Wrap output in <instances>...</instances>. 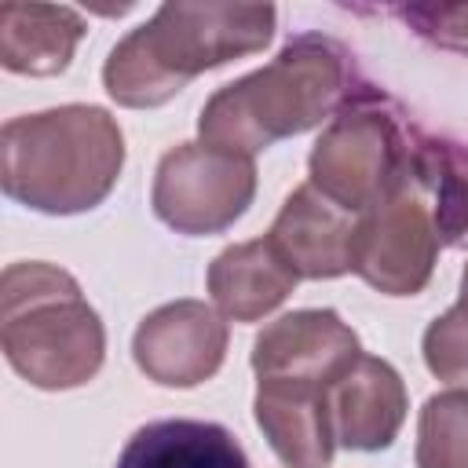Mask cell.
Listing matches in <instances>:
<instances>
[{
	"instance_id": "6da1fadb",
	"label": "cell",
	"mask_w": 468,
	"mask_h": 468,
	"mask_svg": "<svg viewBox=\"0 0 468 468\" xmlns=\"http://www.w3.org/2000/svg\"><path fill=\"white\" fill-rule=\"evenodd\" d=\"M358 84L351 55L336 40L300 33L263 69L219 88L205 102L197 132L208 146L252 157L336 113Z\"/></svg>"
},
{
	"instance_id": "7a4b0ae2",
	"label": "cell",
	"mask_w": 468,
	"mask_h": 468,
	"mask_svg": "<svg viewBox=\"0 0 468 468\" xmlns=\"http://www.w3.org/2000/svg\"><path fill=\"white\" fill-rule=\"evenodd\" d=\"M271 33V4H165L110 51L102 80L121 106H161L197 73L260 51Z\"/></svg>"
},
{
	"instance_id": "3957f363",
	"label": "cell",
	"mask_w": 468,
	"mask_h": 468,
	"mask_svg": "<svg viewBox=\"0 0 468 468\" xmlns=\"http://www.w3.org/2000/svg\"><path fill=\"white\" fill-rule=\"evenodd\" d=\"M124 139L99 106H58L15 117L0 132L4 194L37 212L95 208L117 183Z\"/></svg>"
},
{
	"instance_id": "277c9868",
	"label": "cell",
	"mask_w": 468,
	"mask_h": 468,
	"mask_svg": "<svg viewBox=\"0 0 468 468\" xmlns=\"http://www.w3.org/2000/svg\"><path fill=\"white\" fill-rule=\"evenodd\" d=\"M0 344L37 388L58 391L91 380L106 336L80 285L51 263H11L0 285Z\"/></svg>"
},
{
	"instance_id": "5b68a950",
	"label": "cell",
	"mask_w": 468,
	"mask_h": 468,
	"mask_svg": "<svg viewBox=\"0 0 468 468\" xmlns=\"http://www.w3.org/2000/svg\"><path fill=\"white\" fill-rule=\"evenodd\" d=\"M417 143L420 132L373 84H358L311 150V183L358 216L410 176Z\"/></svg>"
},
{
	"instance_id": "8992f818",
	"label": "cell",
	"mask_w": 468,
	"mask_h": 468,
	"mask_svg": "<svg viewBox=\"0 0 468 468\" xmlns=\"http://www.w3.org/2000/svg\"><path fill=\"white\" fill-rule=\"evenodd\" d=\"M439 245L431 201L410 168L388 197L355 216L351 271L388 296H413L431 278Z\"/></svg>"
},
{
	"instance_id": "52a82bcc",
	"label": "cell",
	"mask_w": 468,
	"mask_h": 468,
	"mask_svg": "<svg viewBox=\"0 0 468 468\" xmlns=\"http://www.w3.org/2000/svg\"><path fill=\"white\" fill-rule=\"evenodd\" d=\"M252 194V157L208 143H183L157 165L154 212L179 234H216L249 208Z\"/></svg>"
},
{
	"instance_id": "ba28073f",
	"label": "cell",
	"mask_w": 468,
	"mask_h": 468,
	"mask_svg": "<svg viewBox=\"0 0 468 468\" xmlns=\"http://www.w3.org/2000/svg\"><path fill=\"white\" fill-rule=\"evenodd\" d=\"M358 355V336L336 311H292L256 336L252 369L260 380L333 388Z\"/></svg>"
},
{
	"instance_id": "9c48e42d",
	"label": "cell",
	"mask_w": 468,
	"mask_h": 468,
	"mask_svg": "<svg viewBox=\"0 0 468 468\" xmlns=\"http://www.w3.org/2000/svg\"><path fill=\"white\" fill-rule=\"evenodd\" d=\"M132 351L150 380L194 388L219 369L227 351V322L201 300H176L143 318Z\"/></svg>"
},
{
	"instance_id": "30bf717a",
	"label": "cell",
	"mask_w": 468,
	"mask_h": 468,
	"mask_svg": "<svg viewBox=\"0 0 468 468\" xmlns=\"http://www.w3.org/2000/svg\"><path fill=\"white\" fill-rule=\"evenodd\" d=\"M267 238L300 278H336L351 271L355 212L329 201L314 183H303L289 194Z\"/></svg>"
},
{
	"instance_id": "8fae6325",
	"label": "cell",
	"mask_w": 468,
	"mask_h": 468,
	"mask_svg": "<svg viewBox=\"0 0 468 468\" xmlns=\"http://www.w3.org/2000/svg\"><path fill=\"white\" fill-rule=\"evenodd\" d=\"M329 413L336 442L347 450H384L406 417L402 377L384 358L358 355V362L329 388Z\"/></svg>"
},
{
	"instance_id": "7c38bea8",
	"label": "cell",
	"mask_w": 468,
	"mask_h": 468,
	"mask_svg": "<svg viewBox=\"0 0 468 468\" xmlns=\"http://www.w3.org/2000/svg\"><path fill=\"white\" fill-rule=\"evenodd\" d=\"M256 424L289 468H329L336 446L329 388L260 380Z\"/></svg>"
},
{
	"instance_id": "4fadbf2b",
	"label": "cell",
	"mask_w": 468,
	"mask_h": 468,
	"mask_svg": "<svg viewBox=\"0 0 468 468\" xmlns=\"http://www.w3.org/2000/svg\"><path fill=\"white\" fill-rule=\"evenodd\" d=\"M296 282L300 274L282 260L271 238L230 245L208 267V292L216 307L234 322L263 318L292 292Z\"/></svg>"
},
{
	"instance_id": "5bb4252c",
	"label": "cell",
	"mask_w": 468,
	"mask_h": 468,
	"mask_svg": "<svg viewBox=\"0 0 468 468\" xmlns=\"http://www.w3.org/2000/svg\"><path fill=\"white\" fill-rule=\"evenodd\" d=\"M84 18L58 4H0V62L11 73L51 77L73 58Z\"/></svg>"
},
{
	"instance_id": "9a60e30c",
	"label": "cell",
	"mask_w": 468,
	"mask_h": 468,
	"mask_svg": "<svg viewBox=\"0 0 468 468\" xmlns=\"http://www.w3.org/2000/svg\"><path fill=\"white\" fill-rule=\"evenodd\" d=\"M113 468H249V457L223 424L172 417L139 428Z\"/></svg>"
},
{
	"instance_id": "2e32d148",
	"label": "cell",
	"mask_w": 468,
	"mask_h": 468,
	"mask_svg": "<svg viewBox=\"0 0 468 468\" xmlns=\"http://www.w3.org/2000/svg\"><path fill=\"white\" fill-rule=\"evenodd\" d=\"M417 468H468V391H439L424 402Z\"/></svg>"
},
{
	"instance_id": "e0dca14e",
	"label": "cell",
	"mask_w": 468,
	"mask_h": 468,
	"mask_svg": "<svg viewBox=\"0 0 468 468\" xmlns=\"http://www.w3.org/2000/svg\"><path fill=\"white\" fill-rule=\"evenodd\" d=\"M424 362L439 380L461 384L468 391V314L461 307H450L442 318L428 325Z\"/></svg>"
},
{
	"instance_id": "ac0fdd59",
	"label": "cell",
	"mask_w": 468,
	"mask_h": 468,
	"mask_svg": "<svg viewBox=\"0 0 468 468\" xmlns=\"http://www.w3.org/2000/svg\"><path fill=\"white\" fill-rule=\"evenodd\" d=\"M399 15L431 44L468 51V4H420V7H399Z\"/></svg>"
},
{
	"instance_id": "d6986e66",
	"label": "cell",
	"mask_w": 468,
	"mask_h": 468,
	"mask_svg": "<svg viewBox=\"0 0 468 468\" xmlns=\"http://www.w3.org/2000/svg\"><path fill=\"white\" fill-rule=\"evenodd\" d=\"M453 307H461V311L468 314V267H464V278H461V300H457Z\"/></svg>"
}]
</instances>
